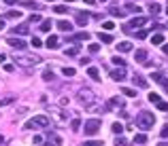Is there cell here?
Returning <instances> with one entry per match:
<instances>
[{"instance_id": "obj_1", "label": "cell", "mask_w": 168, "mask_h": 146, "mask_svg": "<svg viewBox=\"0 0 168 146\" xmlns=\"http://www.w3.org/2000/svg\"><path fill=\"white\" fill-rule=\"evenodd\" d=\"M136 125H138L141 129H151V127L156 125V114H153V112H141V114L136 117Z\"/></svg>"}, {"instance_id": "obj_2", "label": "cell", "mask_w": 168, "mask_h": 146, "mask_svg": "<svg viewBox=\"0 0 168 146\" xmlns=\"http://www.w3.org/2000/svg\"><path fill=\"white\" fill-rule=\"evenodd\" d=\"M100 127H102V121H100V119H89V121L83 123L85 135H96L98 131H100Z\"/></svg>"}, {"instance_id": "obj_3", "label": "cell", "mask_w": 168, "mask_h": 146, "mask_svg": "<svg viewBox=\"0 0 168 146\" xmlns=\"http://www.w3.org/2000/svg\"><path fill=\"white\" fill-rule=\"evenodd\" d=\"M49 117H45V114H38V117H34L32 121L26 123V129H34V127H49Z\"/></svg>"}, {"instance_id": "obj_4", "label": "cell", "mask_w": 168, "mask_h": 146, "mask_svg": "<svg viewBox=\"0 0 168 146\" xmlns=\"http://www.w3.org/2000/svg\"><path fill=\"white\" fill-rule=\"evenodd\" d=\"M79 95H81V102H83L85 106H89V108H94V106H96V104H94V102H96V95H94L89 89H81V93H79Z\"/></svg>"}, {"instance_id": "obj_5", "label": "cell", "mask_w": 168, "mask_h": 146, "mask_svg": "<svg viewBox=\"0 0 168 146\" xmlns=\"http://www.w3.org/2000/svg\"><path fill=\"white\" fill-rule=\"evenodd\" d=\"M15 61L19 64V66H32V64H36V57H30V55H22V53H15Z\"/></svg>"}, {"instance_id": "obj_6", "label": "cell", "mask_w": 168, "mask_h": 146, "mask_svg": "<svg viewBox=\"0 0 168 146\" xmlns=\"http://www.w3.org/2000/svg\"><path fill=\"white\" fill-rule=\"evenodd\" d=\"M147 24V19H145V17H134L132 21H130V24L126 25V28H123V30H132V28H141V25H145Z\"/></svg>"}, {"instance_id": "obj_7", "label": "cell", "mask_w": 168, "mask_h": 146, "mask_svg": "<svg viewBox=\"0 0 168 146\" xmlns=\"http://www.w3.org/2000/svg\"><path fill=\"white\" fill-rule=\"evenodd\" d=\"M111 78L117 81V83H121V81L126 78V68H117V70H113V72H111Z\"/></svg>"}, {"instance_id": "obj_8", "label": "cell", "mask_w": 168, "mask_h": 146, "mask_svg": "<svg viewBox=\"0 0 168 146\" xmlns=\"http://www.w3.org/2000/svg\"><path fill=\"white\" fill-rule=\"evenodd\" d=\"M7 45H11V47L19 49V51H24V49H26V42L22 40V38H9V40H7Z\"/></svg>"}, {"instance_id": "obj_9", "label": "cell", "mask_w": 168, "mask_h": 146, "mask_svg": "<svg viewBox=\"0 0 168 146\" xmlns=\"http://www.w3.org/2000/svg\"><path fill=\"white\" fill-rule=\"evenodd\" d=\"M134 85L136 87H141V89H147V87H149V83H147V78H145V76H141V74H134Z\"/></svg>"}, {"instance_id": "obj_10", "label": "cell", "mask_w": 168, "mask_h": 146, "mask_svg": "<svg viewBox=\"0 0 168 146\" xmlns=\"http://www.w3.org/2000/svg\"><path fill=\"white\" fill-rule=\"evenodd\" d=\"M47 140H49V144H53V146H62V138L51 134V131H47Z\"/></svg>"}, {"instance_id": "obj_11", "label": "cell", "mask_w": 168, "mask_h": 146, "mask_svg": "<svg viewBox=\"0 0 168 146\" xmlns=\"http://www.w3.org/2000/svg\"><path fill=\"white\" fill-rule=\"evenodd\" d=\"M117 51H121V53H128V51H132V42H130V40H121L119 45H117Z\"/></svg>"}, {"instance_id": "obj_12", "label": "cell", "mask_w": 168, "mask_h": 146, "mask_svg": "<svg viewBox=\"0 0 168 146\" xmlns=\"http://www.w3.org/2000/svg\"><path fill=\"white\" fill-rule=\"evenodd\" d=\"M87 21H89V15L87 13H83V11L77 13V24L79 25H87Z\"/></svg>"}, {"instance_id": "obj_13", "label": "cell", "mask_w": 168, "mask_h": 146, "mask_svg": "<svg viewBox=\"0 0 168 146\" xmlns=\"http://www.w3.org/2000/svg\"><path fill=\"white\" fill-rule=\"evenodd\" d=\"M58 30H62V32H70L72 24L70 21H66V19H60V21H58Z\"/></svg>"}, {"instance_id": "obj_14", "label": "cell", "mask_w": 168, "mask_h": 146, "mask_svg": "<svg viewBox=\"0 0 168 146\" xmlns=\"http://www.w3.org/2000/svg\"><path fill=\"white\" fill-rule=\"evenodd\" d=\"M134 60L138 61V64H145V60H147V51H145V49H138V51L134 53Z\"/></svg>"}, {"instance_id": "obj_15", "label": "cell", "mask_w": 168, "mask_h": 146, "mask_svg": "<svg viewBox=\"0 0 168 146\" xmlns=\"http://www.w3.org/2000/svg\"><path fill=\"white\" fill-rule=\"evenodd\" d=\"M87 74H89V78H94V81H100V70H98L96 66H89V68H87Z\"/></svg>"}, {"instance_id": "obj_16", "label": "cell", "mask_w": 168, "mask_h": 146, "mask_svg": "<svg viewBox=\"0 0 168 146\" xmlns=\"http://www.w3.org/2000/svg\"><path fill=\"white\" fill-rule=\"evenodd\" d=\"M45 47H49V49H58V36H55V34H51V36L47 38V42H45Z\"/></svg>"}, {"instance_id": "obj_17", "label": "cell", "mask_w": 168, "mask_h": 146, "mask_svg": "<svg viewBox=\"0 0 168 146\" xmlns=\"http://www.w3.org/2000/svg\"><path fill=\"white\" fill-rule=\"evenodd\" d=\"M30 30H28V25H17V28H13V34H19V36H26Z\"/></svg>"}, {"instance_id": "obj_18", "label": "cell", "mask_w": 168, "mask_h": 146, "mask_svg": "<svg viewBox=\"0 0 168 146\" xmlns=\"http://www.w3.org/2000/svg\"><path fill=\"white\" fill-rule=\"evenodd\" d=\"M70 40H89V34L87 32H77L74 36H70Z\"/></svg>"}, {"instance_id": "obj_19", "label": "cell", "mask_w": 168, "mask_h": 146, "mask_svg": "<svg viewBox=\"0 0 168 146\" xmlns=\"http://www.w3.org/2000/svg\"><path fill=\"white\" fill-rule=\"evenodd\" d=\"M121 95L134 97V95H136V89H130V87H121Z\"/></svg>"}, {"instance_id": "obj_20", "label": "cell", "mask_w": 168, "mask_h": 146, "mask_svg": "<svg viewBox=\"0 0 168 146\" xmlns=\"http://www.w3.org/2000/svg\"><path fill=\"white\" fill-rule=\"evenodd\" d=\"M98 38H100V40H102V42H113V36H111V34H108V32H100V34H98Z\"/></svg>"}, {"instance_id": "obj_21", "label": "cell", "mask_w": 168, "mask_h": 146, "mask_svg": "<svg viewBox=\"0 0 168 146\" xmlns=\"http://www.w3.org/2000/svg\"><path fill=\"white\" fill-rule=\"evenodd\" d=\"M70 127H72V131H79V129H81V119L74 117V119L70 121Z\"/></svg>"}, {"instance_id": "obj_22", "label": "cell", "mask_w": 168, "mask_h": 146, "mask_svg": "<svg viewBox=\"0 0 168 146\" xmlns=\"http://www.w3.org/2000/svg\"><path fill=\"white\" fill-rule=\"evenodd\" d=\"M126 11L136 13V15H138V13H141V7H138V4H132V2H128V4H126Z\"/></svg>"}, {"instance_id": "obj_23", "label": "cell", "mask_w": 168, "mask_h": 146, "mask_svg": "<svg viewBox=\"0 0 168 146\" xmlns=\"http://www.w3.org/2000/svg\"><path fill=\"white\" fill-rule=\"evenodd\" d=\"M41 30L43 32H51V19H43L41 21Z\"/></svg>"}, {"instance_id": "obj_24", "label": "cell", "mask_w": 168, "mask_h": 146, "mask_svg": "<svg viewBox=\"0 0 168 146\" xmlns=\"http://www.w3.org/2000/svg\"><path fill=\"white\" fill-rule=\"evenodd\" d=\"M111 131H113V134H117V135H121V131H123V125H121V123H113Z\"/></svg>"}, {"instance_id": "obj_25", "label": "cell", "mask_w": 168, "mask_h": 146, "mask_svg": "<svg viewBox=\"0 0 168 146\" xmlns=\"http://www.w3.org/2000/svg\"><path fill=\"white\" fill-rule=\"evenodd\" d=\"M147 142V135L145 134H136L134 135V144H145Z\"/></svg>"}, {"instance_id": "obj_26", "label": "cell", "mask_w": 168, "mask_h": 146, "mask_svg": "<svg viewBox=\"0 0 168 146\" xmlns=\"http://www.w3.org/2000/svg\"><path fill=\"white\" fill-rule=\"evenodd\" d=\"M13 102H15V97H13V95L2 97V100H0V108H2V106H9V104H13Z\"/></svg>"}, {"instance_id": "obj_27", "label": "cell", "mask_w": 168, "mask_h": 146, "mask_svg": "<svg viewBox=\"0 0 168 146\" xmlns=\"http://www.w3.org/2000/svg\"><path fill=\"white\" fill-rule=\"evenodd\" d=\"M151 42H153V45H162V42H164V34H153Z\"/></svg>"}, {"instance_id": "obj_28", "label": "cell", "mask_w": 168, "mask_h": 146, "mask_svg": "<svg viewBox=\"0 0 168 146\" xmlns=\"http://www.w3.org/2000/svg\"><path fill=\"white\" fill-rule=\"evenodd\" d=\"M111 61H113V64H115V66H119V68H126V61L121 60L119 55H115V57H113V60H111Z\"/></svg>"}, {"instance_id": "obj_29", "label": "cell", "mask_w": 168, "mask_h": 146, "mask_svg": "<svg viewBox=\"0 0 168 146\" xmlns=\"http://www.w3.org/2000/svg\"><path fill=\"white\" fill-rule=\"evenodd\" d=\"M108 106H119V108H123V102H121L119 97H111V102H108Z\"/></svg>"}, {"instance_id": "obj_30", "label": "cell", "mask_w": 168, "mask_h": 146, "mask_svg": "<svg viewBox=\"0 0 168 146\" xmlns=\"http://www.w3.org/2000/svg\"><path fill=\"white\" fill-rule=\"evenodd\" d=\"M102 30H107V32H113V30H115V24H113V21H104V24H102Z\"/></svg>"}, {"instance_id": "obj_31", "label": "cell", "mask_w": 168, "mask_h": 146, "mask_svg": "<svg viewBox=\"0 0 168 146\" xmlns=\"http://www.w3.org/2000/svg\"><path fill=\"white\" fill-rule=\"evenodd\" d=\"M149 102H151V104H160V102H162V100H160V95H157V93H149Z\"/></svg>"}, {"instance_id": "obj_32", "label": "cell", "mask_w": 168, "mask_h": 146, "mask_svg": "<svg viewBox=\"0 0 168 146\" xmlns=\"http://www.w3.org/2000/svg\"><path fill=\"white\" fill-rule=\"evenodd\" d=\"M43 81H47V83H49V81H53V72H51L49 68L45 70V72H43Z\"/></svg>"}, {"instance_id": "obj_33", "label": "cell", "mask_w": 168, "mask_h": 146, "mask_svg": "<svg viewBox=\"0 0 168 146\" xmlns=\"http://www.w3.org/2000/svg\"><path fill=\"white\" fill-rule=\"evenodd\" d=\"M30 45H32L34 49H38V47H45V45L41 42V38H36V36H32V42H30Z\"/></svg>"}, {"instance_id": "obj_34", "label": "cell", "mask_w": 168, "mask_h": 146, "mask_svg": "<svg viewBox=\"0 0 168 146\" xmlns=\"http://www.w3.org/2000/svg\"><path fill=\"white\" fill-rule=\"evenodd\" d=\"M7 17H11V19H19V17H22V11H9V13H7Z\"/></svg>"}, {"instance_id": "obj_35", "label": "cell", "mask_w": 168, "mask_h": 146, "mask_svg": "<svg viewBox=\"0 0 168 146\" xmlns=\"http://www.w3.org/2000/svg\"><path fill=\"white\" fill-rule=\"evenodd\" d=\"M53 11L58 13V15H66V13H68V9H66V7H62V4H58V7H55Z\"/></svg>"}, {"instance_id": "obj_36", "label": "cell", "mask_w": 168, "mask_h": 146, "mask_svg": "<svg viewBox=\"0 0 168 146\" xmlns=\"http://www.w3.org/2000/svg\"><path fill=\"white\" fill-rule=\"evenodd\" d=\"M62 74H64V76H74V74H77V70H74V68H64V70H62Z\"/></svg>"}, {"instance_id": "obj_37", "label": "cell", "mask_w": 168, "mask_h": 146, "mask_svg": "<svg viewBox=\"0 0 168 146\" xmlns=\"http://www.w3.org/2000/svg\"><path fill=\"white\" fill-rule=\"evenodd\" d=\"M43 19H41V15H36V13H32L30 15V24H41Z\"/></svg>"}, {"instance_id": "obj_38", "label": "cell", "mask_w": 168, "mask_h": 146, "mask_svg": "<svg viewBox=\"0 0 168 146\" xmlns=\"http://www.w3.org/2000/svg\"><path fill=\"white\" fill-rule=\"evenodd\" d=\"M149 11L153 13V15H156V13H160V4H157V2H151V4H149Z\"/></svg>"}, {"instance_id": "obj_39", "label": "cell", "mask_w": 168, "mask_h": 146, "mask_svg": "<svg viewBox=\"0 0 168 146\" xmlns=\"http://www.w3.org/2000/svg\"><path fill=\"white\" fill-rule=\"evenodd\" d=\"M77 53H79V45H77V47H70V49H66V55H77Z\"/></svg>"}, {"instance_id": "obj_40", "label": "cell", "mask_w": 168, "mask_h": 146, "mask_svg": "<svg viewBox=\"0 0 168 146\" xmlns=\"http://www.w3.org/2000/svg\"><path fill=\"white\" fill-rule=\"evenodd\" d=\"M115 144H117V146H126V144H128V142H126V138H123V135H117V140H115Z\"/></svg>"}, {"instance_id": "obj_41", "label": "cell", "mask_w": 168, "mask_h": 146, "mask_svg": "<svg viewBox=\"0 0 168 146\" xmlns=\"http://www.w3.org/2000/svg\"><path fill=\"white\" fill-rule=\"evenodd\" d=\"M160 138H164V140L168 138V123L164 125V127H162V131H160Z\"/></svg>"}, {"instance_id": "obj_42", "label": "cell", "mask_w": 168, "mask_h": 146, "mask_svg": "<svg viewBox=\"0 0 168 146\" xmlns=\"http://www.w3.org/2000/svg\"><path fill=\"white\" fill-rule=\"evenodd\" d=\"M83 146H104L102 142H98V140H89V142H85Z\"/></svg>"}, {"instance_id": "obj_43", "label": "cell", "mask_w": 168, "mask_h": 146, "mask_svg": "<svg viewBox=\"0 0 168 146\" xmlns=\"http://www.w3.org/2000/svg\"><path fill=\"white\" fill-rule=\"evenodd\" d=\"M157 110H162V112H168V104H166V102H160V104H157Z\"/></svg>"}, {"instance_id": "obj_44", "label": "cell", "mask_w": 168, "mask_h": 146, "mask_svg": "<svg viewBox=\"0 0 168 146\" xmlns=\"http://www.w3.org/2000/svg\"><path fill=\"white\" fill-rule=\"evenodd\" d=\"M160 85L164 87V91H166V93H168V78H166V76H162V81H160Z\"/></svg>"}, {"instance_id": "obj_45", "label": "cell", "mask_w": 168, "mask_h": 146, "mask_svg": "<svg viewBox=\"0 0 168 146\" xmlns=\"http://www.w3.org/2000/svg\"><path fill=\"white\" fill-rule=\"evenodd\" d=\"M89 53H98V51H100V45H89Z\"/></svg>"}, {"instance_id": "obj_46", "label": "cell", "mask_w": 168, "mask_h": 146, "mask_svg": "<svg viewBox=\"0 0 168 146\" xmlns=\"http://www.w3.org/2000/svg\"><path fill=\"white\" fill-rule=\"evenodd\" d=\"M147 34H149L147 30H138V34H136V36H138V38H147Z\"/></svg>"}, {"instance_id": "obj_47", "label": "cell", "mask_w": 168, "mask_h": 146, "mask_svg": "<svg viewBox=\"0 0 168 146\" xmlns=\"http://www.w3.org/2000/svg\"><path fill=\"white\" fill-rule=\"evenodd\" d=\"M4 70H7V72H13L15 68H13V64H4Z\"/></svg>"}, {"instance_id": "obj_48", "label": "cell", "mask_w": 168, "mask_h": 146, "mask_svg": "<svg viewBox=\"0 0 168 146\" xmlns=\"http://www.w3.org/2000/svg\"><path fill=\"white\" fill-rule=\"evenodd\" d=\"M34 144H43V135H34Z\"/></svg>"}, {"instance_id": "obj_49", "label": "cell", "mask_w": 168, "mask_h": 146, "mask_svg": "<svg viewBox=\"0 0 168 146\" xmlns=\"http://www.w3.org/2000/svg\"><path fill=\"white\" fill-rule=\"evenodd\" d=\"M111 13H113L115 17H121V15H123V11H117V9H113V11H111Z\"/></svg>"}, {"instance_id": "obj_50", "label": "cell", "mask_w": 168, "mask_h": 146, "mask_svg": "<svg viewBox=\"0 0 168 146\" xmlns=\"http://www.w3.org/2000/svg\"><path fill=\"white\" fill-rule=\"evenodd\" d=\"M4 61H7V55H2V53H0V64H4Z\"/></svg>"}, {"instance_id": "obj_51", "label": "cell", "mask_w": 168, "mask_h": 146, "mask_svg": "<svg viewBox=\"0 0 168 146\" xmlns=\"http://www.w3.org/2000/svg\"><path fill=\"white\" fill-rule=\"evenodd\" d=\"M4 30V19H0V32Z\"/></svg>"}, {"instance_id": "obj_52", "label": "cell", "mask_w": 168, "mask_h": 146, "mask_svg": "<svg viewBox=\"0 0 168 146\" xmlns=\"http://www.w3.org/2000/svg\"><path fill=\"white\" fill-rule=\"evenodd\" d=\"M94 2H96V0H85V4H94Z\"/></svg>"}, {"instance_id": "obj_53", "label": "cell", "mask_w": 168, "mask_h": 146, "mask_svg": "<svg viewBox=\"0 0 168 146\" xmlns=\"http://www.w3.org/2000/svg\"><path fill=\"white\" fill-rule=\"evenodd\" d=\"M162 49H164V53H166V55H168V45H164V47H162Z\"/></svg>"}, {"instance_id": "obj_54", "label": "cell", "mask_w": 168, "mask_h": 146, "mask_svg": "<svg viewBox=\"0 0 168 146\" xmlns=\"http://www.w3.org/2000/svg\"><path fill=\"white\" fill-rule=\"evenodd\" d=\"M2 142H4V135H2V134H0V144H2Z\"/></svg>"}, {"instance_id": "obj_55", "label": "cell", "mask_w": 168, "mask_h": 146, "mask_svg": "<svg viewBox=\"0 0 168 146\" xmlns=\"http://www.w3.org/2000/svg\"><path fill=\"white\" fill-rule=\"evenodd\" d=\"M66 2H74V0H66Z\"/></svg>"}, {"instance_id": "obj_56", "label": "cell", "mask_w": 168, "mask_h": 146, "mask_svg": "<svg viewBox=\"0 0 168 146\" xmlns=\"http://www.w3.org/2000/svg\"><path fill=\"white\" fill-rule=\"evenodd\" d=\"M47 2H55V0H47Z\"/></svg>"}, {"instance_id": "obj_57", "label": "cell", "mask_w": 168, "mask_h": 146, "mask_svg": "<svg viewBox=\"0 0 168 146\" xmlns=\"http://www.w3.org/2000/svg\"><path fill=\"white\" fill-rule=\"evenodd\" d=\"M157 146H166V144H157Z\"/></svg>"}, {"instance_id": "obj_58", "label": "cell", "mask_w": 168, "mask_h": 146, "mask_svg": "<svg viewBox=\"0 0 168 146\" xmlns=\"http://www.w3.org/2000/svg\"><path fill=\"white\" fill-rule=\"evenodd\" d=\"M100 2H107V0H100Z\"/></svg>"}, {"instance_id": "obj_59", "label": "cell", "mask_w": 168, "mask_h": 146, "mask_svg": "<svg viewBox=\"0 0 168 146\" xmlns=\"http://www.w3.org/2000/svg\"><path fill=\"white\" fill-rule=\"evenodd\" d=\"M166 15H168V9H166Z\"/></svg>"}]
</instances>
